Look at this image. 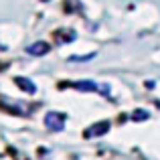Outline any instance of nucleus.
<instances>
[{
    "instance_id": "f03ea898",
    "label": "nucleus",
    "mask_w": 160,
    "mask_h": 160,
    "mask_svg": "<svg viewBox=\"0 0 160 160\" xmlns=\"http://www.w3.org/2000/svg\"><path fill=\"white\" fill-rule=\"evenodd\" d=\"M51 51V47H49L45 41H39V43H32L27 47V53L28 55H35V57H41V55H47Z\"/></svg>"
},
{
    "instance_id": "0eeeda50",
    "label": "nucleus",
    "mask_w": 160,
    "mask_h": 160,
    "mask_svg": "<svg viewBox=\"0 0 160 160\" xmlns=\"http://www.w3.org/2000/svg\"><path fill=\"white\" fill-rule=\"evenodd\" d=\"M156 106H158V108H160V102H156Z\"/></svg>"
},
{
    "instance_id": "20e7f679",
    "label": "nucleus",
    "mask_w": 160,
    "mask_h": 160,
    "mask_svg": "<svg viewBox=\"0 0 160 160\" xmlns=\"http://www.w3.org/2000/svg\"><path fill=\"white\" fill-rule=\"evenodd\" d=\"M14 83H16V85L20 87V89H24V91H27V93H35V91H37V85H35V83L31 81V79H24V77H16V79H14Z\"/></svg>"
},
{
    "instance_id": "7ed1b4c3",
    "label": "nucleus",
    "mask_w": 160,
    "mask_h": 160,
    "mask_svg": "<svg viewBox=\"0 0 160 160\" xmlns=\"http://www.w3.org/2000/svg\"><path fill=\"white\" fill-rule=\"evenodd\" d=\"M108 130H109V122H98V124H93L85 132V136L87 138H91V136H102V134H106Z\"/></svg>"
},
{
    "instance_id": "f257e3e1",
    "label": "nucleus",
    "mask_w": 160,
    "mask_h": 160,
    "mask_svg": "<svg viewBox=\"0 0 160 160\" xmlns=\"http://www.w3.org/2000/svg\"><path fill=\"white\" fill-rule=\"evenodd\" d=\"M45 126H47L49 130H53V132H59V130H63V126H65V116L59 112H49L47 116H45Z\"/></svg>"
},
{
    "instance_id": "423d86ee",
    "label": "nucleus",
    "mask_w": 160,
    "mask_h": 160,
    "mask_svg": "<svg viewBox=\"0 0 160 160\" xmlns=\"http://www.w3.org/2000/svg\"><path fill=\"white\" fill-rule=\"evenodd\" d=\"M146 118H148L146 112H136V113H134V120H146Z\"/></svg>"
},
{
    "instance_id": "39448f33",
    "label": "nucleus",
    "mask_w": 160,
    "mask_h": 160,
    "mask_svg": "<svg viewBox=\"0 0 160 160\" xmlns=\"http://www.w3.org/2000/svg\"><path fill=\"white\" fill-rule=\"evenodd\" d=\"M91 57H93V55H85V57H77V55H75V57L69 59V61L71 63H77V61H85V59H91Z\"/></svg>"
}]
</instances>
